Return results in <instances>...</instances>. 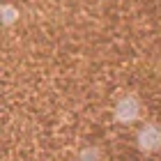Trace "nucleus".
Wrapping results in <instances>:
<instances>
[{
    "mask_svg": "<svg viewBox=\"0 0 161 161\" xmlns=\"http://www.w3.org/2000/svg\"><path fill=\"white\" fill-rule=\"evenodd\" d=\"M14 19H16V16H14V12H12V7H5V23H7V25H9V23H12V21H14Z\"/></svg>",
    "mask_w": 161,
    "mask_h": 161,
    "instance_id": "obj_4",
    "label": "nucleus"
},
{
    "mask_svg": "<svg viewBox=\"0 0 161 161\" xmlns=\"http://www.w3.org/2000/svg\"><path fill=\"white\" fill-rule=\"evenodd\" d=\"M141 113H143V104L134 92L122 94L113 106V120L118 124H134L141 120Z\"/></svg>",
    "mask_w": 161,
    "mask_h": 161,
    "instance_id": "obj_1",
    "label": "nucleus"
},
{
    "mask_svg": "<svg viewBox=\"0 0 161 161\" xmlns=\"http://www.w3.org/2000/svg\"><path fill=\"white\" fill-rule=\"evenodd\" d=\"M136 145L145 154H157L161 150V127H157V124H152V122L143 124V127L138 129V134H136Z\"/></svg>",
    "mask_w": 161,
    "mask_h": 161,
    "instance_id": "obj_2",
    "label": "nucleus"
},
{
    "mask_svg": "<svg viewBox=\"0 0 161 161\" xmlns=\"http://www.w3.org/2000/svg\"><path fill=\"white\" fill-rule=\"evenodd\" d=\"M76 161H101V150L97 145H85V147L78 150Z\"/></svg>",
    "mask_w": 161,
    "mask_h": 161,
    "instance_id": "obj_3",
    "label": "nucleus"
}]
</instances>
